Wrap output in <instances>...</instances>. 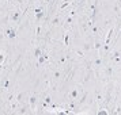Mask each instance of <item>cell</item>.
I'll return each mask as SVG.
<instances>
[{"label":"cell","instance_id":"1","mask_svg":"<svg viewBox=\"0 0 121 115\" xmlns=\"http://www.w3.org/2000/svg\"><path fill=\"white\" fill-rule=\"evenodd\" d=\"M4 35H6L8 39H15L18 37V31L15 27H8L6 30V33H4Z\"/></svg>","mask_w":121,"mask_h":115},{"label":"cell","instance_id":"2","mask_svg":"<svg viewBox=\"0 0 121 115\" xmlns=\"http://www.w3.org/2000/svg\"><path fill=\"white\" fill-rule=\"evenodd\" d=\"M22 14H23V12L21 11L19 8L15 10V11L11 14V22L12 23H18V22H19V19H21V16H22Z\"/></svg>","mask_w":121,"mask_h":115},{"label":"cell","instance_id":"3","mask_svg":"<svg viewBox=\"0 0 121 115\" xmlns=\"http://www.w3.org/2000/svg\"><path fill=\"white\" fill-rule=\"evenodd\" d=\"M34 14H35V20H37V22L42 20L44 16H45V12H44V10H42L41 7H37V8L34 10Z\"/></svg>","mask_w":121,"mask_h":115},{"label":"cell","instance_id":"4","mask_svg":"<svg viewBox=\"0 0 121 115\" xmlns=\"http://www.w3.org/2000/svg\"><path fill=\"white\" fill-rule=\"evenodd\" d=\"M37 102H38V98H37L35 95H33V96H30V98H29V106H30V108H31V110L35 108Z\"/></svg>","mask_w":121,"mask_h":115},{"label":"cell","instance_id":"5","mask_svg":"<svg viewBox=\"0 0 121 115\" xmlns=\"http://www.w3.org/2000/svg\"><path fill=\"white\" fill-rule=\"evenodd\" d=\"M102 64H104V60H102V57H101V56H97V58H94V61L91 62V65L95 66V68L102 66Z\"/></svg>","mask_w":121,"mask_h":115},{"label":"cell","instance_id":"6","mask_svg":"<svg viewBox=\"0 0 121 115\" xmlns=\"http://www.w3.org/2000/svg\"><path fill=\"white\" fill-rule=\"evenodd\" d=\"M78 96H79V88H73L71 91V93H69V99L71 100H76Z\"/></svg>","mask_w":121,"mask_h":115},{"label":"cell","instance_id":"7","mask_svg":"<svg viewBox=\"0 0 121 115\" xmlns=\"http://www.w3.org/2000/svg\"><path fill=\"white\" fill-rule=\"evenodd\" d=\"M113 31H114V28H110L109 33L106 34V39L104 41V45H109L110 41H112V35H113Z\"/></svg>","mask_w":121,"mask_h":115},{"label":"cell","instance_id":"8","mask_svg":"<svg viewBox=\"0 0 121 115\" xmlns=\"http://www.w3.org/2000/svg\"><path fill=\"white\" fill-rule=\"evenodd\" d=\"M48 58H49V54H46V53H42V56H39L38 58H37V60H38V65H39V64H44V62L48 60Z\"/></svg>","mask_w":121,"mask_h":115},{"label":"cell","instance_id":"9","mask_svg":"<svg viewBox=\"0 0 121 115\" xmlns=\"http://www.w3.org/2000/svg\"><path fill=\"white\" fill-rule=\"evenodd\" d=\"M113 72H114V68H113L112 65H109V66L105 68V75H106V76H112Z\"/></svg>","mask_w":121,"mask_h":115},{"label":"cell","instance_id":"10","mask_svg":"<svg viewBox=\"0 0 121 115\" xmlns=\"http://www.w3.org/2000/svg\"><path fill=\"white\" fill-rule=\"evenodd\" d=\"M30 110H31V108H30V106H29V107L26 106V107H22V108L19 110V111H18V114H30V112H31Z\"/></svg>","mask_w":121,"mask_h":115},{"label":"cell","instance_id":"11","mask_svg":"<svg viewBox=\"0 0 121 115\" xmlns=\"http://www.w3.org/2000/svg\"><path fill=\"white\" fill-rule=\"evenodd\" d=\"M39 56H42V49H41L39 46H37V48L34 49V57H35V58H38Z\"/></svg>","mask_w":121,"mask_h":115},{"label":"cell","instance_id":"12","mask_svg":"<svg viewBox=\"0 0 121 115\" xmlns=\"http://www.w3.org/2000/svg\"><path fill=\"white\" fill-rule=\"evenodd\" d=\"M102 48H104V42H99V41H97L93 45V49H95V50H101Z\"/></svg>","mask_w":121,"mask_h":115},{"label":"cell","instance_id":"13","mask_svg":"<svg viewBox=\"0 0 121 115\" xmlns=\"http://www.w3.org/2000/svg\"><path fill=\"white\" fill-rule=\"evenodd\" d=\"M23 96H25V93H23V92H19L17 96H15V102H17V103H21V102L23 100Z\"/></svg>","mask_w":121,"mask_h":115},{"label":"cell","instance_id":"14","mask_svg":"<svg viewBox=\"0 0 121 115\" xmlns=\"http://www.w3.org/2000/svg\"><path fill=\"white\" fill-rule=\"evenodd\" d=\"M69 4H71V0H65V1H64V3H63V4L60 6V11H63L64 8H67V7L69 6Z\"/></svg>","mask_w":121,"mask_h":115},{"label":"cell","instance_id":"15","mask_svg":"<svg viewBox=\"0 0 121 115\" xmlns=\"http://www.w3.org/2000/svg\"><path fill=\"white\" fill-rule=\"evenodd\" d=\"M86 99H87V92L83 93V96H82L80 99H79V100H78V104H83L84 102H86Z\"/></svg>","mask_w":121,"mask_h":115},{"label":"cell","instance_id":"16","mask_svg":"<svg viewBox=\"0 0 121 115\" xmlns=\"http://www.w3.org/2000/svg\"><path fill=\"white\" fill-rule=\"evenodd\" d=\"M10 85H11L10 79H6V80H4V83H3V88H4V89H8V88H10Z\"/></svg>","mask_w":121,"mask_h":115},{"label":"cell","instance_id":"17","mask_svg":"<svg viewBox=\"0 0 121 115\" xmlns=\"http://www.w3.org/2000/svg\"><path fill=\"white\" fill-rule=\"evenodd\" d=\"M97 114H98V115H108V114H109V111H108L106 108H101L99 111H97Z\"/></svg>","mask_w":121,"mask_h":115},{"label":"cell","instance_id":"18","mask_svg":"<svg viewBox=\"0 0 121 115\" xmlns=\"http://www.w3.org/2000/svg\"><path fill=\"white\" fill-rule=\"evenodd\" d=\"M59 22H60V18H59V16H55L53 19H52V22H50V24H52V26H56V24H57Z\"/></svg>","mask_w":121,"mask_h":115},{"label":"cell","instance_id":"19","mask_svg":"<svg viewBox=\"0 0 121 115\" xmlns=\"http://www.w3.org/2000/svg\"><path fill=\"white\" fill-rule=\"evenodd\" d=\"M75 54L79 56V57H84V52L80 49H75Z\"/></svg>","mask_w":121,"mask_h":115},{"label":"cell","instance_id":"20","mask_svg":"<svg viewBox=\"0 0 121 115\" xmlns=\"http://www.w3.org/2000/svg\"><path fill=\"white\" fill-rule=\"evenodd\" d=\"M64 44H65L67 46L69 45V34H68V33L64 34Z\"/></svg>","mask_w":121,"mask_h":115},{"label":"cell","instance_id":"21","mask_svg":"<svg viewBox=\"0 0 121 115\" xmlns=\"http://www.w3.org/2000/svg\"><path fill=\"white\" fill-rule=\"evenodd\" d=\"M98 30H99V27L95 24V23H94L93 26H91V31H93L94 34H97V33H98Z\"/></svg>","mask_w":121,"mask_h":115},{"label":"cell","instance_id":"22","mask_svg":"<svg viewBox=\"0 0 121 115\" xmlns=\"http://www.w3.org/2000/svg\"><path fill=\"white\" fill-rule=\"evenodd\" d=\"M53 77H55V79H60L61 77V72L60 71H55L53 72Z\"/></svg>","mask_w":121,"mask_h":115},{"label":"cell","instance_id":"23","mask_svg":"<svg viewBox=\"0 0 121 115\" xmlns=\"http://www.w3.org/2000/svg\"><path fill=\"white\" fill-rule=\"evenodd\" d=\"M121 56V52H117V50H114L113 53H112V56H110V58H113V57H120Z\"/></svg>","mask_w":121,"mask_h":115},{"label":"cell","instance_id":"24","mask_svg":"<svg viewBox=\"0 0 121 115\" xmlns=\"http://www.w3.org/2000/svg\"><path fill=\"white\" fill-rule=\"evenodd\" d=\"M65 23L67 24H72V23H73V16H68L65 19Z\"/></svg>","mask_w":121,"mask_h":115},{"label":"cell","instance_id":"25","mask_svg":"<svg viewBox=\"0 0 121 115\" xmlns=\"http://www.w3.org/2000/svg\"><path fill=\"white\" fill-rule=\"evenodd\" d=\"M59 62H60V64H65L67 62V56H61L60 60H59Z\"/></svg>","mask_w":121,"mask_h":115},{"label":"cell","instance_id":"26","mask_svg":"<svg viewBox=\"0 0 121 115\" xmlns=\"http://www.w3.org/2000/svg\"><path fill=\"white\" fill-rule=\"evenodd\" d=\"M112 61H113L114 64H118V62H121V56H120V57H113V58H112Z\"/></svg>","mask_w":121,"mask_h":115},{"label":"cell","instance_id":"27","mask_svg":"<svg viewBox=\"0 0 121 115\" xmlns=\"http://www.w3.org/2000/svg\"><path fill=\"white\" fill-rule=\"evenodd\" d=\"M52 103V96H46L45 98V103L44 104H50Z\"/></svg>","mask_w":121,"mask_h":115},{"label":"cell","instance_id":"28","mask_svg":"<svg viewBox=\"0 0 121 115\" xmlns=\"http://www.w3.org/2000/svg\"><path fill=\"white\" fill-rule=\"evenodd\" d=\"M90 49H93V45H88V44H86L84 46H83V52H84V50H90Z\"/></svg>","mask_w":121,"mask_h":115},{"label":"cell","instance_id":"29","mask_svg":"<svg viewBox=\"0 0 121 115\" xmlns=\"http://www.w3.org/2000/svg\"><path fill=\"white\" fill-rule=\"evenodd\" d=\"M4 60H6V54L4 53H0V64H3Z\"/></svg>","mask_w":121,"mask_h":115},{"label":"cell","instance_id":"30","mask_svg":"<svg viewBox=\"0 0 121 115\" xmlns=\"http://www.w3.org/2000/svg\"><path fill=\"white\" fill-rule=\"evenodd\" d=\"M41 31H42L41 26H37V28H35V34H37V35H39V34H41Z\"/></svg>","mask_w":121,"mask_h":115},{"label":"cell","instance_id":"31","mask_svg":"<svg viewBox=\"0 0 121 115\" xmlns=\"http://www.w3.org/2000/svg\"><path fill=\"white\" fill-rule=\"evenodd\" d=\"M102 99H104V96H102L101 93H97V100H98V102H101Z\"/></svg>","mask_w":121,"mask_h":115},{"label":"cell","instance_id":"32","mask_svg":"<svg viewBox=\"0 0 121 115\" xmlns=\"http://www.w3.org/2000/svg\"><path fill=\"white\" fill-rule=\"evenodd\" d=\"M114 114H121V107H117L114 110Z\"/></svg>","mask_w":121,"mask_h":115},{"label":"cell","instance_id":"33","mask_svg":"<svg viewBox=\"0 0 121 115\" xmlns=\"http://www.w3.org/2000/svg\"><path fill=\"white\" fill-rule=\"evenodd\" d=\"M75 14H76V11H71L69 12V16H75Z\"/></svg>","mask_w":121,"mask_h":115},{"label":"cell","instance_id":"34","mask_svg":"<svg viewBox=\"0 0 121 115\" xmlns=\"http://www.w3.org/2000/svg\"><path fill=\"white\" fill-rule=\"evenodd\" d=\"M120 38H121V28H120Z\"/></svg>","mask_w":121,"mask_h":115},{"label":"cell","instance_id":"35","mask_svg":"<svg viewBox=\"0 0 121 115\" xmlns=\"http://www.w3.org/2000/svg\"><path fill=\"white\" fill-rule=\"evenodd\" d=\"M75 1H79V0H75Z\"/></svg>","mask_w":121,"mask_h":115},{"label":"cell","instance_id":"36","mask_svg":"<svg viewBox=\"0 0 121 115\" xmlns=\"http://www.w3.org/2000/svg\"><path fill=\"white\" fill-rule=\"evenodd\" d=\"M7 1H8V0H7Z\"/></svg>","mask_w":121,"mask_h":115}]
</instances>
